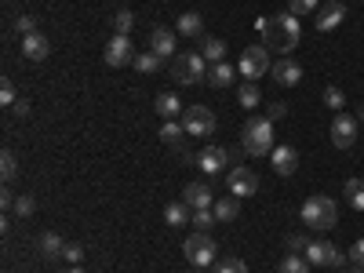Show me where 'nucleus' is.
<instances>
[{"label": "nucleus", "instance_id": "obj_1", "mask_svg": "<svg viewBox=\"0 0 364 273\" xmlns=\"http://www.w3.org/2000/svg\"><path fill=\"white\" fill-rule=\"evenodd\" d=\"M259 33H262V48L266 51H277L284 58L288 51L299 48L302 29H299L295 15H269V18H259Z\"/></svg>", "mask_w": 364, "mask_h": 273}, {"label": "nucleus", "instance_id": "obj_2", "mask_svg": "<svg viewBox=\"0 0 364 273\" xmlns=\"http://www.w3.org/2000/svg\"><path fill=\"white\" fill-rule=\"evenodd\" d=\"M240 146H245V154H252V157H269L273 154V120H266V117H252L248 124H245V132H240Z\"/></svg>", "mask_w": 364, "mask_h": 273}, {"label": "nucleus", "instance_id": "obj_3", "mask_svg": "<svg viewBox=\"0 0 364 273\" xmlns=\"http://www.w3.org/2000/svg\"><path fill=\"white\" fill-rule=\"evenodd\" d=\"M339 223V208L331 197L324 193H314L306 204H302V226H310V230H331Z\"/></svg>", "mask_w": 364, "mask_h": 273}, {"label": "nucleus", "instance_id": "obj_4", "mask_svg": "<svg viewBox=\"0 0 364 273\" xmlns=\"http://www.w3.org/2000/svg\"><path fill=\"white\" fill-rule=\"evenodd\" d=\"M208 58L200 55V51H182V55H175V63H171V77L178 80V84H208Z\"/></svg>", "mask_w": 364, "mask_h": 273}, {"label": "nucleus", "instance_id": "obj_5", "mask_svg": "<svg viewBox=\"0 0 364 273\" xmlns=\"http://www.w3.org/2000/svg\"><path fill=\"white\" fill-rule=\"evenodd\" d=\"M182 255H186L197 269H204V266H215V259H219V245H215V237L211 233H193V237H186V245H182Z\"/></svg>", "mask_w": 364, "mask_h": 273}, {"label": "nucleus", "instance_id": "obj_6", "mask_svg": "<svg viewBox=\"0 0 364 273\" xmlns=\"http://www.w3.org/2000/svg\"><path fill=\"white\" fill-rule=\"evenodd\" d=\"M178 120H182V128H186L190 139H211V135H215V128H219L215 113H211L208 106H186Z\"/></svg>", "mask_w": 364, "mask_h": 273}, {"label": "nucleus", "instance_id": "obj_7", "mask_svg": "<svg viewBox=\"0 0 364 273\" xmlns=\"http://www.w3.org/2000/svg\"><path fill=\"white\" fill-rule=\"evenodd\" d=\"M237 70L245 73V80H259L262 73H269V70H273V63H269V51H266L262 44L245 48V51H240V63H237Z\"/></svg>", "mask_w": 364, "mask_h": 273}, {"label": "nucleus", "instance_id": "obj_8", "mask_svg": "<svg viewBox=\"0 0 364 273\" xmlns=\"http://www.w3.org/2000/svg\"><path fill=\"white\" fill-rule=\"evenodd\" d=\"M302 255L310 259V266H331V269H339V266L346 262V255H343L336 245H328V240H310Z\"/></svg>", "mask_w": 364, "mask_h": 273}, {"label": "nucleus", "instance_id": "obj_9", "mask_svg": "<svg viewBox=\"0 0 364 273\" xmlns=\"http://www.w3.org/2000/svg\"><path fill=\"white\" fill-rule=\"evenodd\" d=\"M226 164H233V149H226V146H204L197 154V168L204 175H219V171H226Z\"/></svg>", "mask_w": 364, "mask_h": 273}, {"label": "nucleus", "instance_id": "obj_10", "mask_svg": "<svg viewBox=\"0 0 364 273\" xmlns=\"http://www.w3.org/2000/svg\"><path fill=\"white\" fill-rule=\"evenodd\" d=\"M135 44H132V37H120V33H113L109 37V44H106V66H128V63H135Z\"/></svg>", "mask_w": 364, "mask_h": 273}, {"label": "nucleus", "instance_id": "obj_11", "mask_svg": "<svg viewBox=\"0 0 364 273\" xmlns=\"http://www.w3.org/2000/svg\"><path fill=\"white\" fill-rule=\"evenodd\" d=\"M226 186H230L233 197H255L259 193V175L252 168H233L226 175Z\"/></svg>", "mask_w": 364, "mask_h": 273}, {"label": "nucleus", "instance_id": "obj_12", "mask_svg": "<svg viewBox=\"0 0 364 273\" xmlns=\"http://www.w3.org/2000/svg\"><path fill=\"white\" fill-rule=\"evenodd\" d=\"M331 142L339 149H350L357 142V120L346 113H336V120H331Z\"/></svg>", "mask_w": 364, "mask_h": 273}, {"label": "nucleus", "instance_id": "obj_13", "mask_svg": "<svg viewBox=\"0 0 364 273\" xmlns=\"http://www.w3.org/2000/svg\"><path fill=\"white\" fill-rule=\"evenodd\" d=\"M273 80H277L281 87H295V84H302V66L295 63V58H277V63H273Z\"/></svg>", "mask_w": 364, "mask_h": 273}, {"label": "nucleus", "instance_id": "obj_14", "mask_svg": "<svg viewBox=\"0 0 364 273\" xmlns=\"http://www.w3.org/2000/svg\"><path fill=\"white\" fill-rule=\"evenodd\" d=\"M346 18V4H339V0H331V4H324L317 11V29L321 33H331V29H339Z\"/></svg>", "mask_w": 364, "mask_h": 273}, {"label": "nucleus", "instance_id": "obj_15", "mask_svg": "<svg viewBox=\"0 0 364 273\" xmlns=\"http://www.w3.org/2000/svg\"><path fill=\"white\" fill-rule=\"evenodd\" d=\"M22 55L29 58V63H44V58L51 55V41L41 33V29H37V33H29V37H22Z\"/></svg>", "mask_w": 364, "mask_h": 273}, {"label": "nucleus", "instance_id": "obj_16", "mask_svg": "<svg viewBox=\"0 0 364 273\" xmlns=\"http://www.w3.org/2000/svg\"><path fill=\"white\" fill-rule=\"evenodd\" d=\"M273 171H277L281 178H288V175H295L299 171V154L291 146H273Z\"/></svg>", "mask_w": 364, "mask_h": 273}, {"label": "nucleus", "instance_id": "obj_17", "mask_svg": "<svg viewBox=\"0 0 364 273\" xmlns=\"http://www.w3.org/2000/svg\"><path fill=\"white\" fill-rule=\"evenodd\" d=\"M175 41H178V33H175V29H164V26H157L154 33H149V51H154V55H161V58H168V55H175Z\"/></svg>", "mask_w": 364, "mask_h": 273}, {"label": "nucleus", "instance_id": "obj_18", "mask_svg": "<svg viewBox=\"0 0 364 273\" xmlns=\"http://www.w3.org/2000/svg\"><path fill=\"white\" fill-rule=\"evenodd\" d=\"M182 200L197 211V208H211V204H215V193H211L208 182H190V186L182 190Z\"/></svg>", "mask_w": 364, "mask_h": 273}, {"label": "nucleus", "instance_id": "obj_19", "mask_svg": "<svg viewBox=\"0 0 364 273\" xmlns=\"http://www.w3.org/2000/svg\"><path fill=\"white\" fill-rule=\"evenodd\" d=\"M164 223H168V226H190V223H193V208H190L186 200H171V204L164 208Z\"/></svg>", "mask_w": 364, "mask_h": 273}, {"label": "nucleus", "instance_id": "obj_20", "mask_svg": "<svg viewBox=\"0 0 364 273\" xmlns=\"http://www.w3.org/2000/svg\"><path fill=\"white\" fill-rule=\"evenodd\" d=\"M154 106H157V113H161L164 120H175V117H182V109H186V106H182V99L175 95V91H161Z\"/></svg>", "mask_w": 364, "mask_h": 273}, {"label": "nucleus", "instance_id": "obj_21", "mask_svg": "<svg viewBox=\"0 0 364 273\" xmlns=\"http://www.w3.org/2000/svg\"><path fill=\"white\" fill-rule=\"evenodd\" d=\"M211 211H215V219L219 223H233L240 215V197H215V204H211Z\"/></svg>", "mask_w": 364, "mask_h": 273}, {"label": "nucleus", "instance_id": "obj_22", "mask_svg": "<svg viewBox=\"0 0 364 273\" xmlns=\"http://www.w3.org/2000/svg\"><path fill=\"white\" fill-rule=\"evenodd\" d=\"M200 29H204V18H200L197 11H182L178 22H175V33H178V37H197Z\"/></svg>", "mask_w": 364, "mask_h": 273}, {"label": "nucleus", "instance_id": "obj_23", "mask_svg": "<svg viewBox=\"0 0 364 273\" xmlns=\"http://www.w3.org/2000/svg\"><path fill=\"white\" fill-rule=\"evenodd\" d=\"M237 99H240V106H245V109H259L262 91H259V84H255V80H245V84L237 87Z\"/></svg>", "mask_w": 364, "mask_h": 273}, {"label": "nucleus", "instance_id": "obj_24", "mask_svg": "<svg viewBox=\"0 0 364 273\" xmlns=\"http://www.w3.org/2000/svg\"><path fill=\"white\" fill-rule=\"evenodd\" d=\"M233 77H237V70L230 63H215V66L208 70V84L211 87H226V84H233Z\"/></svg>", "mask_w": 364, "mask_h": 273}, {"label": "nucleus", "instance_id": "obj_25", "mask_svg": "<svg viewBox=\"0 0 364 273\" xmlns=\"http://www.w3.org/2000/svg\"><path fill=\"white\" fill-rule=\"evenodd\" d=\"M161 63H164L161 55H154V51H139L132 66H135L139 73H146V77H154V73H161Z\"/></svg>", "mask_w": 364, "mask_h": 273}, {"label": "nucleus", "instance_id": "obj_26", "mask_svg": "<svg viewBox=\"0 0 364 273\" xmlns=\"http://www.w3.org/2000/svg\"><path fill=\"white\" fill-rule=\"evenodd\" d=\"M63 252H66V240L58 233H44L41 237V255L44 259H63Z\"/></svg>", "mask_w": 364, "mask_h": 273}, {"label": "nucleus", "instance_id": "obj_27", "mask_svg": "<svg viewBox=\"0 0 364 273\" xmlns=\"http://www.w3.org/2000/svg\"><path fill=\"white\" fill-rule=\"evenodd\" d=\"M200 55L208 58V66L226 63V44H223L219 37H208V41H204V48H200Z\"/></svg>", "mask_w": 364, "mask_h": 273}, {"label": "nucleus", "instance_id": "obj_28", "mask_svg": "<svg viewBox=\"0 0 364 273\" xmlns=\"http://www.w3.org/2000/svg\"><path fill=\"white\" fill-rule=\"evenodd\" d=\"M343 193H346V200H350V208H357V211H364V178H350Z\"/></svg>", "mask_w": 364, "mask_h": 273}, {"label": "nucleus", "instance_id": "obj_29", "mask_svg": "<svg viewBox=\"0 0 364 273\" xmlns=\"http://www.w3.org/2000/svg\"><path fill=\"white\" fill-rule=\"evenodd\" d=\"M215 273H248V266H245L240 255H219L215 259Z\"/></svg>", "mask_w": 364, "mask_h": 273}, {"label": "nucleus", "instance_id": "obj_30", "mask_svg": "<svg viewBox=\"0 0 364 273\" xmlns=\"http://www.w3.org/2000/svg\"><path fill=\"white\" fill-rule=\"evenodd\" d=\"M281 273H310V259L306 255H284L281 259Z\"/></svg>", "mask_w": 364, "mask_h": 273}, {"label": "nucleus", "instance_id": "obj_31", "mask_svg": "<svg viewBox=\"0 0 364 273\" xmlns=\"http://www.w3.org/2000/svg\"><path fill=\"white\" fill-rule=\"evenodd\" d=\"M132 29H135V15H132L128 8L113 15V33H120V37H132Z\"/></svg>", "mask_w": 364, "mask_h": 273}, {"label": "nucleus", "instance_id": "obj_32", "mask_svg": "<svg viewBox=\"0 0 364 273\" xmlns=\"http://www.w3.org/2000/svg\"><path fill=\"white\" fill-rule=\"evenodd\" d=\"M182 135H186V128H182V120H164V128H161V139H164L168 146L182 142Z\"/></svg>", "mask_w": 364, "mask_h": 273}, {"label": "nucleus", "instance_id": "obj_33", "mask_svg": "<svg viewBox=\"0 0 364 273\" xmlns=\"http://www.w3.org/2000/svg\"><path fill=\"white\" fill-rule=\"evenodd\" d=\"M18 175V161H15V154H11V149H4V154H0V178H4V182H11Z\"/></svg>", "mask_w": 364, "mask_h": 273}, {"label": "nucleus", "instance_id": "obj_34", "mask_svg": "<svg viewBox=\"0 0 364 273\" xmlns=\"http://www.w3.org/2000/svg\"><path fill=\"white\" fill-rule=\"evenodd\" d=\"M11 211H15L18 219H29V215H33V211H37V200L29 197V193H18V197H15V208H11Z\"/></svg>", "mask_w": 364, "mask_h": 273}, {"label": "nucleus", "instance_id": "obj_35", "mask_svg": "<svg viewBox=\"0 0 364 273\" xmlns=\"http://www.w3.org/2000/svg\"><path fill=\"white\" fill-rule=\"evenodd\" d=\"M219 219H215V211H211V208H197L193 211V226L200 230V233H208V226H215Z\"/></svg>", "mask_w": 364, "mask_h": 273}, {"label": "nucleus", "instance_id": "obj_36", "mask_svg": "<svg viewBox=\"0 0 364 273\" xmlns=\"http://www.w3.org/2000/svg\"><path fill=\"white\" fill-rule=\"evenodd\" d=\"M321 4V0H288V15H314V8Z\"/></svg>", "mask_w": 364, "mask_h": 273}, {"label": "nucleus", "instance_id": "obj_37", "mask_svg": "<svg viewBox=\"0 0 364 273\" xmlns=\"http://www.w3.org/2000/svg\"><path fill=\"white\" fill-rule=\"evenodd\" d=\"M324 102H328L331 109H339V113H343V106H346V91H343V87H324Z\"/></svg>", "mask_w": 364, "mask_h": 273}, {"label": "nucleus", "instance_id": "obj_38", "mask_svg": "<svg viewBox=\"0 0 364 273\" xmlns=\"http://www.w3.org/2000/svg\"><path fill=\"white\" fill-rule=\"evenodd\" d=\"M15 33H18V37L37 33V18H33V15H18V18H15Z\"/></svg>", "mask_w": 364, "mask_h": 273}, {"label": "nucleus", "instance_id": "obj_39", "mask_svg": "<svg viewBox=\"0 0 364 273\" xmlns=\"http://www.w3.org/2000/svg\"><path fill=\"white\" fill-rule=\"evenodd\" d=\"M0 102H4L8 109L18 102V91H15V84H11V80H0Z\"/></svg>", "mask_w": 364, "mask_h": 273}, {"label": "nucleus", "instance_id": "obj_40", "mask_svg": "<svg viewBox=\"0 0 364 273\" xmlns=\"http://www.w3.org/2000/svg\"><path fill=\"white\" fill-rule=\"evenodd\" d=\"M306 245H310V240H306V233H291V237H288V252H295V255H302V252H306Z\"/></svg>", "mask_w": 364, "mask_h": 273}, {"label": "nucleus", "instance_id": "obj_41", "mask_svg": "<svg viewBox=\"0 0 364 273\" xmlns=\"http://www.w3.org/2000/svg\"><path fill=\"white\" fill-rule=\"evenodd\" d=\"M63 259H66L70 266H80V259H84V248H80V245H66V252H63Z\"/></svg>", "mask_w": 364, "mask_h": 273}, {"label": "nucleus", "instance_id": "obj_42", "mask_svg": "<svg viewBox=\"0 0 364 273\" xmlns=\"http://www.w3.org/2000/svg\"><path fill=\"white\" fill-rule=\"evenodd\" d=\"M350 262H353V266H364V237H360L357 245L350 248Z\"/></svg>", "mask_w": 364, "mask_h": 273}, {"label": "nucleus", "instance_id": "obj_43", "mask_svg": "<svg viewBox=\"0 0 364 273\" xmlns=\"http://www.w3.org/2000/svg\"><path fill=\"white\" fill-rule=\"evenodd\" d=\"M281 117H288V106H284V102H273V106L266 109V120H281Z\"/></svg>", "mask_w": 364, "mask_h": 273}, {"label": "nucleus", "instance_id": "obj_44", "mask_svg": "<svg viewBox=\"0 0 364 273\" xmlns=\"http://www.w3.org/2000/svg\"><path fill=\"white\" fill-rule=\"evenodd\" d=\"M11 113H15V117H29V102H26V99H18V102L11 106Z\"/></svg>", "mask_w": 364, "mask_h": 273}, {"label": "nucleus", "instance_id": "obj_45", "mask_svg": "<svg viewBox=\"0 0 364 273\" xmlns=\"http://www.w3.org/2000/svg\"><path fill=\"white\" fill-rule=\"evenodd\" d=\"M63 273H84V269H80V266H70V269H63Z\"/></svg>", "mask_w": 364, "mask_h": 273}, {"label": "nucleus", "instance_id": "obj_46", "mask_svg": "<svg viewBox=\"0 0 364 273\" xmlns=\"http://www.w3.org/2000/svg\"><path fill=\"white\" fill-rule=\"evenodd\" d=\"M357 120H360V124H364V106H360V109H357Z\"/></svg>", "mask_w": 364, "mask_h": 273}, {"label": "nucleus", "instance_id": "obj_47", "mask_svg": "<svg viewBox=\"0 0 364 273\" xmlns=\"http://www.w3.org/2000/svg\"><path fill=\"white\" fill-rule=\"evenodd\" d=\"M346 273H364V266H353V269H346Z\"/></svg>", "mask_w": 364, "mask_h": 273}, {"label": "nucleus", "instance_id": "obj_48", "mask_svg": "<svg viewBox=\"0 0 364 273\" xmlns=\"http://www.w3.org/2000/svg\"><path fill=\"white\" fill-rule=\"evenodd\" d=\"M197 273H200V269H197Z\"/></svg>", "mask_w": 364, "mask_h": 273}]
</instances>
